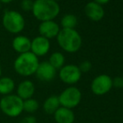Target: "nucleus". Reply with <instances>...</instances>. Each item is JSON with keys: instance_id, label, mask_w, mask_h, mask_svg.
I'll list each match as a JSON object with an SVG mask.
<instances>
[{"instance_id": "1", "label": "nucleus", "mask_w": 123, "mask_h": 123, "mask_svg": "<svg viewBox=\"0 0 123 123\" xmlns=\"http://www.w3.org/2000/svg\"><path fill=\"white\" fill-rule=\"evenodd\" d=\"M33 15L41 22L54 20L60 12V7L57 2L52 0H36L31 11Z\"/></svg>"}, {"instance_id": "2", "label": "nucleus", "mask_w": 123, "mask_h": 123, "mask_svg": "<svg viewBox=\"0 0 123 123\" xmlns=\"http://www.w3.org/2000/svg\"><path fill=\"white\" fill-rule=\"evenodd\" d=\"M39 64V58L29 51L20 54L15 59L13 62V69L18 74L24 77H28L35 74Z\"/></svg>"}, {"instance_id": "3", "label": "nucleus", "mask_w": 123, "mask_h": 123, "mask_svg": "<svg viewBox=\"0 0 123 123\" xmlns=\"http://www.w3.org/2000/svg\"><path fill=\"white\" fill-rule=\"evenodd\" d=\"M60 47L68 53H75L82 45L81 36L74 29H62L57 35Z\"/></svg>"}, {"instance_id": "4", "label": "nucleus", "mask_w": 123, "mask_h": 123, "mask_svg": "<svg viewBox=\"0 0 123 123\" xmlns=\"http://www.w3.org/2000/svg\"><path fill=\"white\" fill-rule=\"evenodd\" d=\"M24 100L17 95L4 96L0 100V110L8 117H17L22 114Z\"/></svg>"}, {"instance_id": "5", "label": "nucleus", "mask_w": 123, "mask_h": 123, "mask_svg": "<svg viewBox=\"0 0 123 123\" xmlns=\"http://www.w3.org/2000/svg\"><path fill=\"white\" fill-rule=\"evenodd\" d=\"M2 22L4 29L11 34H18L23 31L25 26L23 15L14 10H7L3 16Z\"/></svg>"}, {"instance_id": "6", "label": "nucleus", "mask_w": 123, "mask_h": 123, "mask_svg": "<svg viewBox=\"0 0 123 123\" xmlns=\"http://www.w3.org/2000/svg\"><path fill=\"white\" fill-rule=\"evenodd\" d=\"M81 92L77 87L70 86L65 89L58 96L60 106L68 109H73L80 104L81 100Z\"/></svg>"}, {"instance_id": "7", "label": "nucleus", "mask_w": 123, "mask_h": 123, "mask_svg": "<svg viewBox=\"0 0 123 123\" xmlns=\"http://www.w3.org/2000/svg\"><path fill=\"white\" fill-rule=\"evenodd\" d=\"M59 77L60 80L67 85H74L80 80L81 71L79 67L75 65H64L60 70H59Z\"/></svg>"}, {"instance_id": "8", "label": "nucleus", "mask_w": 123, "mask_h": 123, "mask_svg": "<svg viewBox=\"0 0 123 123\" xmlns=\"http://www.w3.org/2000/svg\"><path fill=\"white\" fill-rule=\"evenodd\" d=\"M112 79L108 74H100L92 80L91 88L92 92L96 96H103L111 90Z\"/></svg>"}, {"instance_id": "9", "label": "nucleus", "mask_w": 123, "mask_h": 123, "mask_svg": "<svg viewBox=\"0 0 123 123\" xmlns=\"http://www.w3.org/2000/svg\"><path fill=\"white\" fill-rule=\"evenodd\" d=\"M50 49L49 39L43 37V36H37L34 39L31 40L30 52H32L34 55L39 58L40 56H44L47 55Z\"/></svg>"}, {"instance_id": "10", "label": "nucleus", "mask_w": 123, "mask_h": 123, "mask_svg": "<svg viewBox=\"0 0 123 123\" xmlns=\"http://www.w3.org/2000/svg\"><path fill=\"white\" fill-rule=\"evenodd\" d=\"M57 70L52 66L48 61L39 62V66L35 72V75L38 80L43 82H50L56 76Z\"/></svg>"}, {"instance_id": "11", "label": "nucleus", "mask_w": 123, "mask_h": 123, "mask_svg": "<svg viewBox=\"0 0 123 123\" xmlns=\"http://www.w3.org/2000/svg\"><path fill=\"white\" fill-rule=\"evenodd\" d=\"M60 31V25L54 20L41 22L39 25V35L46 38L48 39L57 37L59 32Z\"/></svg>"}, {"instance_id": "12", "label": "nucleus", "mask_w": 123, "mask_h": 123, "mask_svg": "<svg viewBox=\"0 0 123 123\" xmlns=\"http://www.w3.org/2000/svg\"><path fill=\"white\" fill-rule=\"evenodd\" d=\"M85 13L91 20L95 22L100 21L105 16V10L102 5L96 2H89L85 6Z\"/></svg>"}, {"instance_id": "13", "label": "nucleus", "mask_w": 123, "mask_h": 123, "mask_svg": "<svg viewBox=\"0 0 123 123\" xmlns=\"http://www.w3.org/2000/svg\"><path fill=\"white\" fill-rule=\"evenodd\" d=\"M35 92V86L29 80H25L18 84L16 90V95L23 100L33 98Z\"/></svg>"}, {"instance_id": "14", "label": "nucleus", "mask_w": 123, "mask_h": 123, "mask_svg": "<svg viewBox=\"0 0 123 123\" xmlns=\"http://www.w3.org/2000/svg\"><path fill=\"white\" fill-rule=\"evenodd\" d=\"M13 49L20 55L30 51L31 40L25 35H18L13 39L12 42Z\"/></svg>"}, {"instance_id": "15", "label": "nucleus", "mask_w": 123, "mask_h": 123, "mask_svg": "<svg viewBox=\"0 0 123 123\" xmlns=\"http://www.w3.org/2000/svg\"><path fill=\"white\" fill-rule=\"evenodd\" d=\"M56 123H74V113L71 109L60 106L54 114Z\"/></svg>"}, {"instance_id": "16", "label": "nucleus", "mask_w": 123, "mask_h": 123, "mask_svg": "<svg viewBox=\"0 0 123 123\" xmlns=\"http://www.w3.org/2000/svg\"><path fill=\"white\" fill-rule=\"evenodd\" d=\"M60 107V104L59 101V98L55 95H52L46 98L43 104V110L46 114H49V115H54Z\"/></svg>"}, {"instance_id": "17", "label": "nucleus", "mask_w": 123, "mask_h": 123, "mask_svg": "<svg viewBox=\"0 0 123 123\" xmlns=\"http://www.w3.org/2000/svg\"><path fill=\"white\" fill-rule=\"evenodd\" d=\"M15 89V82L12 78L3 76L0 78V94L4 96L12 94Z\"/></svg>"}, {"instance_id": "18", "label": "nucleus", "mask_w": 123, "mask_h": 123, "mask_svg": "<svg viewBox=\"0 0 123 123\" xmlns=\"http://www.w3.org/2000/svg\"><path fill=\"white\" fill-rule=\"evenodd\" d=\"M48 62H49L50 65H51L56 70H60V69L65 65V58L63 54L60 53V52H54L49 56V61Z\"/></svg>"}, {"instance_id": "19", "label": "nucleus", "mask_w": 123, "mask_h": 123, "mask_svg": "<svg viewBox=\"0 0 123 123\" xmlns=\"http://www.w3.org/2000/svg\"><path fill=\"white\" fill-rule=\"evenodd\" d=\"M39 108V103L36 99L30 98L25 100L23 102V110L27 113L32 114L36 112Z\"/></svg>"}, {"instance_id": "20", "label": "nucleus", "mask_w": 123, "mask_h": 123, "mask_svg": "<svg viewBox=\"0 0 123 123\" xmlns=\"http://www.w3.org/2000/svg\"><path fill=\"white\" fill-rule=\"evenodd\" d=\"M78 19L77 17L74 14H65L63 16L60 21V25L62 26V29H74L77 25Z\"/></svg>"}, {"instance_id": "21", "label": "nucleus", "mask_w": 123, "mask_h": 123, "mask_svg": "<svg viewBox=\"0 0 123 123\" xmlns=\"http://www.w3.org/2000/svg\"><path fill=\"white\" fill-rule=\"evenodd\" d=\"M33 6H34V1L32 0H22L20 2V8L24 11H32Z\"/></svg>"}, {"instance_id": "22", "label": "nucleus", "mask_w": 123, "mask_h": 123, "mask_svg": "<svg viewBox=\"0 0 123 123\" xmlns=\"http://www.w3.org/2000/svg\"><path fill=\"white\" fill-rule=\"evenodd\" d=\"M78 67H79V69L81 71V73H82V72H84V73H87V72H89L90 70H91V68H92V65H91V62L88 61V60H85V61L81 62L80 65Z\"/></svg>"}, {"instance_id": "23", "label": "nucleus", "mask_w": 123, "mask_h": 123, "mask_svg": "<svg viewBox=\"0 0 123 123\" xmlns=\"http://www.w3.org/2000/svg\"><path fill=\"white\" fill-rule=\"evenodd\" d=\"M112 86L117 89L123 88V77L122 76H117L114 79H112Z\"/></svg>"}, {"instance_id": "24", "label": "nucleus", "mask_w": 123, "mask_h": 123, "mask_svg": "<svg viewBox=\"0 0 123 123\" xmlns=\"http://www.w3.org/2000/svg\"><path fill=\"white\" fill-rule=\"evenodd\" d=\"M18 123H37V119L34 116H27L21 119Z\"/></svg>"}, {"instance_id": "25", "label": "nucleus", "mask_w": 123, "mask_h": 123, "mask_svg": "<svg viewBox=\"0 0 123 123\" xmlns=\"http://www.w3.org/2000/svg\"><path fill=\"white\" fill-rule=\"evenodd\" d=\"M94 2L97 3L98 4L103 5V4H105V3H109V2H110V0H94Z\"/></svg>"}, {"instance_id": "26", "label": "nucleus", "mask_w": 123, "mask_h": 123, "mask_svg": "<svg viewBox=\"0 0 123 123\" xmlns=\"http://www.w3.org/2000/svg\"><path fill=\"white\" fill-rule=\"evenodd\" d=\"M13 1V0H0V2H1V3H11V2Z\"/></svg>"}, {"instance_id": "27", "label": "nucleus", "mask_w": 123, "mask_h": 123, "mask_svg": "<svg viewBox=\"0 0 123 123\" xmlns=\"http://www.w3.org/2000/svg\"><path fill=\"white\" fill-rule=\"evenodd\" d=\"M2 77V67L1 65H0V78Z\"/></svg>"}, {"instance_id": "28", "label": "nucleus", "mask_w": 123, "mask_h": 123, "mask_svg": "<svg viewBox=\"0 0 123 123\" xmlns=\"http://www.w3.org/2000/svg\"><path fill=\"white\" fill-rule=\"evenodd\" d=\"M52 1H55V2H57V1H59V0H52Z\"/></svg>"}, {"instance_id": "29", "label": "nucleus", "mask_w": 123, "mask_h": 123, "mask_svg": "<svg viewBox=\"0 0 123 123\" xmlns=\"http://www.w3.org/2000/svg\"><path fill=\"white\" fill-rule=\"evenodd\" d=\"M0 8H1V2H0Z\"/></svg>"}, {"instance_id": "30", "label": "nucleus", "mask_w": 123, "mask_h": 123, "mask_svg": "<svg viewBox=\"0 0 123 123\" xmlns=\"http://www.w3.org/2000/svg\"><path fill=\"white\" fill-rule=\"evenodd\" d=\"M32 1H34H34H36V0H32Z\"/></svg>"}]
</instances>
